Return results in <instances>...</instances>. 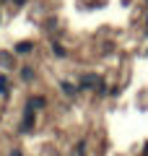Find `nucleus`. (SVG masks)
<instances>
[{
  "label": "nucleus",
  "instance_id": "7ed1b4c3",
  "mask_svg": "<svg viewBox=\"0 0 148 156\" xmlns=\"http://www.w3.org/2000/svg\"><path fill=\"white\" fill-rule=\"evenodd\" d=\"M0 91H3V94L8 91V86H5V78H0Z\"/></svg>",
  "mask_w": 148,
  "mask_h": 156
},
{
  "label": "nucleus",
  "instance_id": "f03ea898",
  "mask_svg": "<svg viewBox=\"0 0 148 156\" xmlns=\"http://www.w3.org/2000/svg\"><path fill=\"white\" fill-rule=\"evenodd\" d=\"M16 50H18V52H29V50H31V44H29V42H23V44H18Z\"/></svg>",
  "mask_w": 148,
  "mask_h": 156
},
{
  "label": "nucleus",
  "instance_id": "f257e3e1",
  "mask_svg": "<svg viewBox=\"0 0 148 156\" xmlns=\"http://www.w3.org/2000/svg\"><path fill=\"white\" fill-rule=\"evenodd\" d=\"M93 83H99L96 76H86V78H83V86H93Z\"/></svg>",
  "mask_w": 148,
  "mask_h": 156
},
{
  "label": "nucleus",
  "instance_id": "20e7f679",
  "mask_svg": "<svg viewBox=\"0 0 148 156\" xmlns=\"http://www.w3.org/2000/svg\"><path fill=\"white\" fill-rule=\"evenodd\" d=\"M11 156H21V151H13V154H11Z\"/></svg>",
  "mask_w": 148,
  "mask_h": 156
}]
</instances>
